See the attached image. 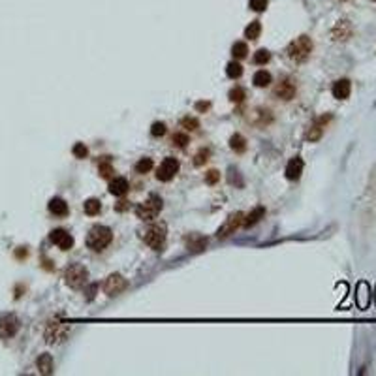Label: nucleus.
<instances>
[{
    "label": "nucleus",
    "mask_w": 376,
    "mask_h": 376,
    "mask_svg": "<svg viewBox=\"0 0 376 376\" xmlns=\"http://www.w3.org/2000/svg\"><path fill=\"white\" fill-rule=\"evenodd\" d=\"M166 233H168L166 224H164V222H155V224H151L149 228H145L143 239H145V243H147L153 250H162L164 245H166Z\"/></svg>",
    "instance_id": "7ed1b4c3"
},
{
    "label": "nucleus",
    "mask_w": 376,
    "mask_h": 376,
    "mask_svg": "<svg viewBox=\"0 0 376 376\" xmlns=\"http://www.w3.org/2000/svg\"><path fill=\"white\" fill-rule=\"evenodd\" d=\"M70 333V324H66L62 320H51L47 327H45V343L49 344H58L62 343Z\"/></svg>",
    "instance_id": "39448f33"
},
{
    "label": "nucleus",
    "mask_w": 376,
    "mask_h": 376,
    "mask_svg": "<svg viewBox=\"0 0 376 376\" xmlns=\"http://www.w3.org/2000/svg\"><path fill=\"white\" fill-rule=\"evenodd\" d=\"M260 32H262V23H260V21H252V23L245 28V36L248 40H258V38H260Z\"/></svg>",
    "instance_id": "b1692460"
},
{
    "label": "nucleus",
    "mask_w": 376,
    "mask_h": 376,
    "mask_svg": "<svg viewBox=\"0 0 376 376\" xmlns=\"http://www.w3.org/2000/svg\"><path fill=\"white\" fill-rule=\"evenodd\" d=\"M229 100H231V102H235V104H241V102L245 100V90L241 89V87L231 89V90H229Z\"/></svg>",
    "instance_id": "7c9ffc66"
},
{
    "label": "nucleus",
    "mask_w": 376,
    "mask_h": 376,
    "mask_svg": "<svg viewBox=\"0 0 376 376\" xmlns=\"http://www.w3.org/2000/svg\"><path fill=\"white\" fill-rule=\"evenodd\" d=\"M288 57L295 62H305L312 53V40L309 36H299L288 45Z\"/></svg>",
    "instance_id": "f03ea898"
},
{
    "label": "nucleus",
    "mask_w": 376,
    "mask_h": 376,
    "mask_svg": "<svg viewBox=\"0 0 376 376\" xmlns=\"http://www.w3.org/2000/svg\"><path fill=\"white\" fill-rule=\"evenodd\" d=\"M331 92H333V96H335L337 100H346L352 92V83L348 81V79H339V81L333 83Z\"/></svg>",
    "instance_id": "2eb2a0df"
},
{
    "label": "nucleus",
    "mask_w": 376,
    "mask_h": 376,
    "mask_svg": "<svg viewBox=\"0 0 376 376\" xmlns=\"http://www.w3.org/2000/svg\"><path fill=\"white\" fill-rule=\"evenodd\" d=\"M98 172H100V175H102L104 179H109V177L113 175V166H111V160H109L107 156L98 164Z\"/></svg>",
    "instance_id": "a878e982"
},
{
    "label": "nucleus",
    "mask_w": 376,
    "mask_h": 376,
    "mask_svg": "<svg viewBox=\"0 0 376 376\" xmlns=\"http://www.w3.org/2000/svg\"><path fill=\"white\" fill-rule=\"evenodd\" d=\"M331 119H333L331 115H324V117L316 119V121L311 124L309 132H307V139H309V141H318V139L322 138V134H324V128H326V124L329 123Z\"/></svg>",
    "instance_id": "f8f14e48"
},
{
    "label": "nucleus",
    "mask_w": 376,
    "mask_h": 376,
    "mask_svg": "<svg viewBox=\"0 0 376 376\" xmlns=\"http://www.w3.org/2000/svg\"><path fill=\"white\" fill-rule=\"evenodd\" d=\"M209 155H211V153H209L207 149H201V151H199V153L194 156V164H196V166H201V164H205L207 160H209Z\"/></svg>",
    "instance_id": "72a5a7b5"
},
{
    "label": "nucleus",
    "mask_w": 376,
    "mask_h": 376,
    "mask_svg": "<svg viewBox=\"0 0 376 376\" xmlns=\"http://www.w3.org/2000/svg\"><path fill=\"white\" fill-rule=\"evenodd\" d=\"M172 141H173V145H175V147L185 149L188 145V136H187V134H181V132H179V134H175V136H173Z\"/></svg>",
    "instance_id": "2f4dec72"
},
{
    "label": "nucleus",
    "mask_w": 376,
    "mask_h": 376,
    "mask_svg": "<svg viewBox=\"0 0 376 376\" xmlns=\"http://www.w3.org/2000/svg\"><path fill=\"white\" fill-rule=\"evenodd\" d=\"M226 74H228L229 79H237V77L243 75V66L233 60V62H229V64L226 66Z\"/></svg>",
    "instance_id": "bb28decb"
},
{
    "label": "nucleus",
    "mask_w": 376,
    "mask_h": 376,
    "mask_svg": "<svg viewBox=\"0 0 376 376\" xmlns=\"http://www.w3.org/2000/svg\"><path fill=\"white\" fill-rule=\"evenodd\" d=\"M271 60V55L269 51L265 49H258L256 53H254V64H267Z\"/></svg>",
    "instance_id": "c85d7f7f"
},
{
    "label": "nucleus",
    "mask_w": 376,
    "mask_h": 376,
    "mask_svg": "<svg viewBox=\"0 0 376 376\" xmlns=\"http://www.w3.org/2000/svg\"><path fill=\"white\" fill-rule=\"evenodd\" d=\"M263 214H265V209H263V207H256V209H254L252 213L248 214V216H246L245 220H243V224H245L246 228H250V226H254L256 222H258V220H260V218H262Z\"/></svg>",
    "instance_id": "393cba45"
},
{
    "label": "nucleus",
    "mask_w": 376,
    "mask_h": 376,
    "mask_svg": "<svg viewBox=\"0 0 376 376\" xmlns=\"http://www.w3.org/2000/svg\"><path fill=\"white\" fill-rule=\"evenodd\" d=\"M111 239H113V233L107 226H94V228H90L89 235H87V246L94 252H100L111 243Z\"/></svg>",
    "instance_id": "f257e3e1"
},
{
    "label": "nucleus",
    "mask_w": 376,
    "mask_h": 376,
    "mask_svg": "<svg viewBox=\"0 0 376 376\" xmlns=\"http://www.w3.org/2000/svg\"><path fill=\"white\" fill-rule=\"evenodd\" d=\"M331 34H333V38L335 40H348L350 38V34H352V26L348 21H339L335 25V28L331 30Z\"/></svg>",
    "instance_id": "a211bd4d"
},
{
    "label": "nucleus",
    "mask_w": 376,
    "mask_h": 376,
    "mask_svg": "<svg viewBox=\"0 0 376 376\" xmlns=\"http://www.w3.org/2000/svg\"><path fill=\"white\" fill-rule=\"evenodd\" d=\"M369 301H371V292H369V284L367 282H360L358 288H356V303L360 307L361 311H365L369 307Z\"/></svg>",
    "instance_id": "4468645a"
},
{
    "label": "nucleus",
    "mask_w": 376,
    "mask_h": 376,
    "mask_svg": "<svg viewBox=\"0 0 376 376\" xmlns=\"http://www.w3.org/2000/svg\"><path fill=\"white\" fill-rule=\"evenodd\" d=\"M181 126L187 128V130H197V128H199V123H197V119H194V117H187V119L181 121Z\"/></svg>",
    "instance_id": "473e14b6"
},
{
    "label": "nucleus",
    "mask_w": 376,
    "mask_h": 376,
    "mask_svg": "<svg viewBox=\"0 0 376 376\" xmlns=\"http://www.w3.org/2000/svg\"><path fill=\"white\" fill-rule=\"evenodd\" d=\"M36 365H38L41 375H51L53 373V358H51V354H41L38 361H36Z\"/></svg>",
    "instance_id": "aec40b11"
},
{
    "label": "nucleus",
    "mask_w": 376,
    "mask_h": 376,
    "mask_svg": "<svg viewBox=\"0 0 376 376\" xmlns=\"http://www.w3.org/2000/svg\"><path fill=\"white\" fill-rule=\"evenodd\" d=\"M252 83L256 85V87H267V85H271V74L269 72H265V70H260V72H256L252 77Z\"/></svg>",
    "instance_id": "4be33fe9"
},
{
    "label": "nucleus",
    "mask_w": 376,
    "mask_h": 376,
    "mask_svg": "<svg viewBox=\"0 0 376 376\" xmlns=\"http://www.w3.org/2000/svg\"><path fill=\"white\" fill-rule=\"evenodd\" d=\"M87 278H89V271L81 263H72L64 271V280L70 288H81L83 284H87Z\"/></svg>",
    "instance_id": "423d86ee"
},
{
    "label": "nucleus",
    "mask_w": 376,
    "mask_h": 376,
    "mask_svg": "<svg viewBox=\"0 0 376 376\" xmlns=\"http://www.w3.org/2000/svg\"><path fill=\"white\" fill-rule=\"evenodd\" d=\"M151 134H153L155 138L164 136V134H166V124H164V123H155V124H153V128H151Z\"/></svg>",
    "instance_id": "f704fd0d"
},
{
    "label": "nucleus",
    "mask_w": 376,
    "mask_h": 376,
    "mask_svg": "<svg viewBox=\"0 0 376 376\" xmlns=\"http://www.w3.org/2000/svg\"><path fill=\"white\" fill-rule=\"evenodd\" d=\"M196 109H199V111H207V109H209V102H197Z\"/></svg>",
    "instance_id": "58836bf2"
},
{
    "label": "nucleus",
    "mask_w": 376,
    "mask_h": 376,
    "mask_svg": "<svg viewBox=\"0 0 376 376\" xmlns=\"http://www.w3.org/2000/svg\"><path fill=\"white\" fill-rule=\"evenodd\" d=\"M87 155H89L87 147H85L83 143H75V145H74V156H75V158H85Z\"/></svg>",
    "instance_id": "c9c22d12"
},
{
    "label": "nucleus",
    "mask_w": 376,
    "mask_h": 376,
    "mask_svg": "<svg viewBox=\"0 0 376 376\" xmlns=\"http://www.w3.org/2000/svg\"><path fill=\"white\" fill-rule=\"evenodd\" d=\"M241 224H243V213L229 214L228 220L224 222L220 228H218V231H216V237H218V239H226L228 235L235 233V229H237Z\"/></svg>",
    "instance_id": "1a4fd4ad"
},
{
    "label": "nucleus",
    "mask_w": 376,
    "mask_h": 376,
    "mask_svg": "<svg viewBox=\"0 0 376 376\" xmlns=\"http://www.w3.org/2000/svg\"><path fill=\"white\" fill-rule=\"evenodd\" d=\"M160 211H162V197L156 196V194H151L143 203L138 205L136 214H138V218H141V220H153V218L158 216Z\"/></svg>",
    "instance_id": "20e7f679"
},
{
    "label": "nucleus",
    "mask_w": 376,
    "mask_h": 376,
    "mask_svg": "<svg viewBox=\"0 0 376 376\" xmlns=\"http://www.w3.org/2000/svg\"><path fill=\"white\" fill-rule=\"evenodd\" d=\"M286 177L290 181H297L299 177H301V173H303V160L301 158H292L290 162H288V166H286Z\"/></svg>",
    "instance_id": "dca6fc26"
},
{
    "label": "nucleus",
    "mask_w": 376,
    "mask_h": 376,
    "mask_svg": "<svg viewBox=\"0 0 376 376\" xmlns=\"http://www.w3.org/2000/svg\"><path fill=\"white\" fill-rule=\"evenodd\" d=\"M128 181L124 179V177H115L111 183H109V192L113 194V196H124L126 192H128Z\"/></svg>",
    "instance_id": "f3484780"
},
{
    "label": "nucleus",
    "mask_w": 376,
    "mask_h": 376,
    "mask_svg": "<svg viewBox=\"0 0 376 376\" xmlns=\"http://www.w3.org/2000/svg\"><path fill=\"white\" fill-rule=\"evenodd\" d=\"M246 53H248V47H246L245 41H235L233 47H231V55L235 58H245Z\"/></svg>",
    "instance_id": "cd10ccee"
},
{
    "label": "nucleus",
    "mask_w": 376,
    "mask_h": 376,
    "mask_svg": "<svg viewBox=\"0 0 376 376\" xmlns=\"http://www.w3.org/2000/svg\"><path fill=\"white\" fill-rule=\"evenodd\" d=\"M275 96L280 100H286V102L292 100L295 96V85L292 81H288V79L286 81H280L275 87Z\"/></svg>",
    "instance_id": "ddd939ff"
},
{
    "label": "nucleus",
    "mask_w": 376,
    "mask_h": 376,
    "mask_svg": "<svg viewBox=\"0 0 376 376\" xmlns=\"http://www.w3.org/2000/svg\"><path fill=\"white\" fill-rule=\"evenodd\" d=\"M177 172H179V160L168 156V158H164L162 164L158 166V170H156V179L164 181V183H166V181H172Z\"/></svg>",
    "instance_id": "0eeeda50"
},
{
    "label": "nucleus",
    "mask_w": 376,
    "mask_h": 376,
    "mask_svg": "<svg viewBox=\"0 0 376 376\" xmlns=\"http://www.w3.org/2000/svg\"><path fill=\"white\" fill-rule=\"evenodd\" d=\"M124 288H126V280H124L119 273H115V275H109V277L106 278V282H104V292H106L107 295H117L121 294Z\"/></svg>",
    "instance_id": "9b49d317"
},
{
    "label": "nucleus",
    "mask_w": 376,
    "mask_h": 376,
    "mask_svg": "<svg viewBox=\"0 0 376 376\" xmlns=\"http://www.w3.org/2000/svg\"><path fill=\"white\" fill-rule=\"evenodd\" d=\"M218 179H220V173L216 172V170H211V172L205 173V183H207V185H214Z\"/></svg>",
    "instance_id": "e433bc0d"
},
{
    "label": "nucleus",
    "mask_w": 376,
    "mask_h": 376,
    "mask_svg": "<svg viewBox=\"0 0 376 376\" xmlns=\"http://www.w3.org/2000/svg\"><path fill=\"white\" fill-rule=\"evenodd\" d=\"M153 170V160L151 158H141L138 164H136V172L138 173H147Z\"/></svg>",
    "instance_id": "c756f323"
},
{
    "label": "nucleus",
    "mask_w": 376,
    "mask_h": 376,
    "mask_svg": "<svg viewBox=\"0 0 376 376\" xmlns=\"http://www.w3.org/2000/svg\"><path fill=\"white\" fill-rule=\"evenodd\" d=\"M229 147L233 149L235 153H245L246 151V141L241 134H233L231 139H229Z\"/></svg>",
    "instance_id": "5701e85b"
},
{
    "label": "nucleus",
    "mask_w": 376,
    "mask_h": 376,
    "mask_svg": "<svg viewBox=\"0 0 376 376\" xmlns=\"http://www.w3.org/2000/svg\"><path fill=\"white\" fill-rule=\"evenodd\" d=\"M49 239L51 243H55L60 250H70L74 246V237L68 231H64V229H53L49 233Z\"/></svg>",
    "instance_id": "9d476101"
},
{
    "label": "nucleus",
    "mask_w": 376,
    "mask_h": 376,
    "mask_svg": "<svg viewBox=\"0 0 376 376\" xmlns=\"http://www.w3.org/2000/svg\"><path fill=\"white\" fill-rule=\"evenodd\" d=\"M19 329V320L15 314H0V339L13 337Z\"/></svg>",
    "instance_id": "6e6552de"
},
{
    "label": "nucleus",
    "mask_w": 376,
    "mask_h": 376,
    "mask_svg": "<svg viewBox=\"0 0 376 376\" xmlns=\"http://www.w3.org/2000/svg\"><path fill=\"white\" fill-rule=\"evenodd\" d=\"M250 8L254 11H263L267 8V0H250Z\"/></svg>",
    "instance_id": "4c0bfd02"
},
{
    "label": "nucleus",
    "mask_w": 376,
    "mask_h": 376,
    "mask_svg": "<svg viewBox=\"0 0 376 376\" xmlns=\"http://www.w3.org/2000/svg\"><path fill=\"white\" fill-rule=\"evenodd\" d=\"M47 207H49V213L55 214V216H66L68 214V203L62 197H53Z\"/></svg>",
    "instance_id": "6ab92c4d"
},
{
    "label": "nucleus",
    "mask_w": 376,
    "mask_h": 376,
    "mask_svg": "<svg viewBox=\"0 0 376 376\" xmlns=\"http://www.w3.org/2000/svg\"><path fill=\"white\" fill-rule=\"evenodd\" d=\"M83 209H85V214L94 216V214H98L100 211H102V203H100V199H96V197H90V199L85 201Z\"/></svg>",
    "instance_id": "412c9836"
}]
</instances>
